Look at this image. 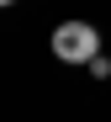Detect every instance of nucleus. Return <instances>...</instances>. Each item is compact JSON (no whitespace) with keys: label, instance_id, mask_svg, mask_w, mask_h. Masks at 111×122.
Instances as JSON below:
<instances>
[{"label":"nucleus","instance_id":"f257e3e1","mask_svg":"<svg viewBox=\"0 0 111 122\" xmlns=\"http://www.w3.org/2000/svg\"><path fill=\"white\" fill-rule=\"evenodd\" d=\"M101 53V32L90 21H58L53 27V58L58 64H90Z\"/></svg>","mask_w":111,"mask_h":122},{"label":"nucleus","instance_id":"f03ea898","mask_svg":"<svg viewBox=\"0 0 111 122\" xmlns=\"http://www.w3.org/2000/svg\"><path fill=\"white\" fill-rule=\"evenodd\" d=\"M85 69H90L95 80H106V74H111V58H106V53H95V58H90V64H85Z\"/></svg>","mask_w":111,"mask_h":122},{"label":"nucleus","instance_id":"7ed1b4c3","mask_svg":"<svg viewBox=\"0 0 111 122\" xmlns=\"http://www.w3.org/2000/svg\"><path fill=\"white\" fill-rule=\"evenodd\" d=\"M0 5H16V0H0Z\"/></svg>","mask_w":111,"mask_h":122}]
</instances>
